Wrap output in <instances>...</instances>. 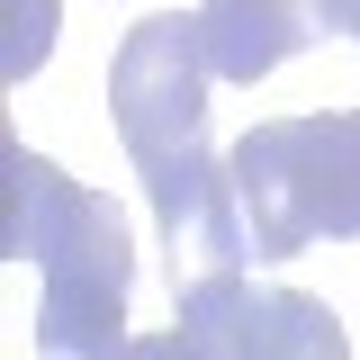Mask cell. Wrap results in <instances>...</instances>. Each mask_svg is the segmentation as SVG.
I'll return each instance as SVG.
<instances>
[{"label":"cell","mask_w":360,"mask_h":360,"mask_svg":"<svg viewBox=\"0 0 360 360\" xmlns=\"http://www.w3.org/2000/svg\"><path fill=\"white\" fill-rule=\"evenodd\" d=\"M207 82H217V63H207L198 18H144L108 63V117L127 135L135 180L153 198V225L172 243V279L262 262L234 162L207 153Z\"/></svg>","instance_id":"obj_1"},{"label":"cell","mask_w":360,"mask_h":360,"mask_svg":"<svg viewBox=\"0 0 360 360\" xmlns=\"http://www.w3.org/2000/svg\"><path fill=\"white\" fill-rule=\"evenodd\" d=\"M225 162H234L262 262H297L315 243H360V108L262 117Z\"/></svg>","instance_id":"obj_2"},{"label":"cell","mask_w":360,"mask_h":360,"mask_svg":"<svg viewBox=\"0 0 360 360\" xmlns=\"http://www.w3.org/2000/svg\"><path fill=\"white\" fill-rule=\"evenodd\" d=\"M172 333L198 360H352L342 315L307 288H252L243 270L172 279Z\"/></svg>","instance_id":"obj_3"},{"label":"cell","mask_w":360,"mask_h":360,"mask_svg":"<svg viewBox=\"0 0 360 360\" xmlns=\"http://www.w3.org/2000/svg\"><path fill=\"white\" fill-rule=\"evenodd\" d=\"M37 270H45V307H37L45 360H117V352L135 342V333H127L135 252H127V217H117V198L90 189V207L72 217V234H63Z\"/></svg>","instance_id":"obj_4"},{"label":"cell","mask_w":360,"mask_h":360,"mask_svg":"<svg viewBox=\"0 0 360 360\" xmlns=\"http://www.w3.org/2000/svg\"><path fill=\"white\" fill-rule=\"evenodd\" d=\"M198 37L217 82H270L288 54L324 45V0H198Z\"/></svg>","instance_id":"obj_5"},{"label":"cell","mask_w":360,"mask_h":360,"mask_svg":"<svg viewBox=\"0 0 360 360\" xmlns=\"http://www.w3.org/2000/svg\"><path fill=\"white\" fill-rule=\"evenodd\" d=\"M82 207H90L82 180H63L45 153H27V144H0V262H45V252L72 234Z\"/></svg>","instance_id":"obj_6"},{"label":"cell","mask_w":360,"mask_h":360,"mask_svg":"<svg viewBox=\"0 0 360 360\" xmlns=\"http://www.w3.org/2000/svg\"><path fill=\"white\" fill-rule=\"evenodd\" d=\"M9 37H0V72L9 82H27L45 54H54V0H9V18H0Z\"/></svg>","instance_id":"obj_7"},{"label":"cell","mask_w":360,"mask_h":360,"mask_svg":"<svg viewBox=\"0 0 360 360\" xmlns=\"http://www.w3.org/2000/svg\"><path fill=\"white\" fill-rule=\"evenodd\" d=\"M117 360H198V352H189L180 333H135V342H127Z\"/></svg>","instance_id":"obj_8"},{"label":"cell","mask_w":360,"mask_h":360,"mask_svg":"<svg viewBox=\"0 0 360 360\" xmlns=\"http://www.w3.org/2000/svg\"><path fill=\"white\" fill-rule=\"evenodd\" d=\"M324 37H360V0H324Z\"/></svg>","instance_id":"obj_9"}]
</instances>
